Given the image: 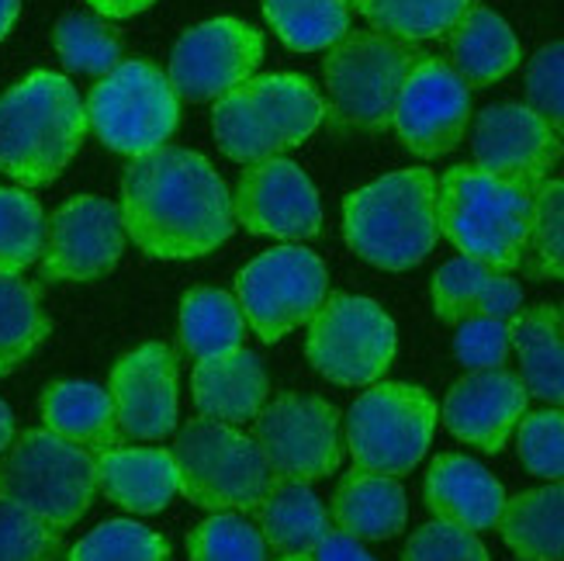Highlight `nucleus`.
<instances>
[{"mask_svg":"<svg viewBox=\"0 0 564 561\" xmlns=\"http://www.w3.org/2000/svg\"><path fill=\"white\" fill-rule=\"evenodd\" d=\"M18 14H21V0H0V42H4L8 32L14 29Z\"/></svg>","mask_w":564,"mask_h":561,"instance_id":"nucleus-48","label":"nucleus"},{"mask_svg":"<svg viewBox=\"0 0 564 561\" xmlns=\"http://www.w3.org/2000/svg\"><path fill=\"white\" fill-rule=\"evenodd\" d=\"M108 392L126 441L156 444L177 430V354L166 344H142L111 368Z\"/></svg>","mask_w":564,"mask_h":561,"instance_id":"nucleus-18","label":"nucleus"},{"mask_svg":"<svg viewBox=\"0 0 564 561\" xmlns=\"http://www.w3.org/2000/svg\"><path fill=\"white\" fill-rule=\"evenodd\" d=\"M191 561H267V544L257 524L239 514H212L191 530Z\"/></svg>","mask_w":564,"mask_h":561,"instance_id":"nucleus-38","label":"nucleus"},{"mask_svg":"<svg viewBox=\"0 0 564 561\" xmlns=\"http://www.w3.org/2000/svg\"><path fill=\"white\" fill-rule=\"evenodd\" d=\"M423 499L430 514L464 530H492L506 506L502 482L464 454H440L423 482Z\"/></svg>","mask_w":564,"mask_h":561,"instance_id":"nucleus-21","label":"nucleus"},{"mask_svg":"<svg viewBox=\"0 0 564 561\" xmlns=\"http://www.w3.org/2000/svg\"><path fill=\"white\" fill-rule=\"evenodd\" d=\"M267 548L278 554H312L329 538V509L312 493L308 482L274 478L271 489L250 509Z\"/></svg>","mask_w":564,"mask_h":561,"instance_id":"nucleus-28","label":"nucleus"},{"mask_svg":"<svg viewBox=\"0 0 564 561\" xmlns=\"http://www.w3.org/2000/svg\"><path fill=\"white\" fill-rule=\"evenodd\" d=\"M339 409L318 396H278L253 420V441L271 468V478L318 482L339 468Z\"/></svg>","mask_w":564,"mask_h":561,"instance_id":"nucleus-13","label":"nucleus"},{"mask_svg":"<svg viewBox=\"0 0 564 561\" xmlns=\"http://www.w3.org/2000/svg\"><path fill=\"white\" fill-rule=\"evenodd\" d=\"M391 126L409 153L423 160L447 157L464 142V132L471 126V87L457 77L447 60L423 56L405 73Z\"/></svg>","mask_w":564,"mask_h":561,"instance_id":"nucleus-16","label":"nucleus"},{"mask_svg":"<svg viewBox=\"0 0 564 561\" xmlns=\"http://www.w3.org/2000/svg\"><path fill=\"white\" fill-rule=\"evenodd\" d=\"M527 388L506 368L468 371L444 399V427L460 444L499 454L527 417Z\"/></svg>","mask_w":564,"mask_h":561,"instance_id":"nucleus-20","label":"nucleus"},{"mask_svg":"<svg viewBox=\"0 0 564 561\" xmlns=\"http://www.w3.org/2000/svg\"><path fill=\"white\" fill-rule=\"evenodd\" d=\"M278 561H312V554H281Z\"/></svg>","mask_w":564,"mask_h":561,"instance_id":"nucleus-49","label":"nucleus"},{"mask_svg":"<svg viewBox=\"0 0 564 561\" xmlns=\"http://www.w3.org/2000/svg\"><path fill=\"white\" fill-rule=\"evenodd\" d=\"M84 136V101L59 73L39 69L0 94V174L21 187L53 184L77 157Z\"/></svg>","mask_w":564,"mask_h":561,"instance_id":"nucleus-3","label":"nucleus"},{"mask_svg":"<svg viewBox=\"0 0 564 561\" xmlns=\"http://www.w3.org/2000/svg\"><path fill=\"white\" fill-rule=\"evenodd\" d=\"M97 493V461L90 451L53 430H24L0 454V496L21 503L48 527L69 530Z\"/></svg>","mask_w":564,"mask_h":561,"instance_id":"nucleus-8","label":"nucleus"},{"mask_svg":"<svg viewBox=\"0 0 564 561\" xmlns=\"http://www.w3.org/2000/svg\"><path fill=\"white\" fill-rule=\"evenodd\" d=\"M45 336L48 315L39 302V291L29 281L0 274V378L29 360Z\"/></svg>","mask_w":564,"mask_h":561,"instance_id":"nucleus-33","label":"nucleus"},{"mask_svg":"<svg viewBox=\"0 0 564 561\" xmlns=\"http://www.w3.org/2000/svg\"><path fill=\"white\" fill-rule=\"evenodd\" d=\"M97 461V489L129 514H160L181 493L170 447H108Z\"/></svg>","mask_w":564,"mask_h":561,"instance_id":"nucleus-24","label":"nucleus"},{"mask_svg":"<svg viewBox=\"0 0 564 561\" xmlns=\"http://www.w3.org/2000/svg\"><path fill=\"white\" fill-rule=\"evenodd\" d=\"M329 274L318 253L305 247H274L253 257L236 278V302L263 344L312 323L326 302Z\"/></svg>","mask_w":564,"mask_h":561,"instance_id":"nucleus-12","label":"nucleus"},{"mask_svg":"<svg viewBox=\"0 0 564 561\" xmlns=\"http://www.w3.org/2000/svg\"><path fill=\"white\" fill-rule=\"evenodd\" d=\"M170 454L184 499L212 514H250L274 482L253 436L208 417L187 420Z\"/></svg>","mask_w":564,"mask_h":561,"instance_id":"nucleus-7","label":"nucleus"},{"mask_svg":"<svg viewBox=\"0 0 564 561\" xmlns=\"http://www.w3.org/2000/svg\"><path fill=\"white\" fill-rule=\"evenodd\" d=\"M402 561H488V548L475 530L433 520L405 541Z\"/></svg>","mask_w":564,"mask_h":561,"instance_id":"nucleus-43","label":"nucleus"},{"mask_svg":"<svg viewBox=\"0 0 564 561\" xmlns=\"http://www.w3.org/2000/svg\"><path fill=\"white\" fill-rule=\"evenodd\" d=\"M66 561H170V544L163 533L142 524L108 520L73 544Z\"/></svg>","mask_w":564,"mask_h":561,"instance_id":"nucleus-37","label":"nucleus"},{"mask_svg":"<svg viewBox=\"0 0 564 561\" xmlns=\"http://www.w3.org/2000/svg\"><path fill=\"white\" fill-rule=\"evenodd\" d=\"M496 527L520 561H564V482L506 499Z\"/></svg>","mask_w":564,"mask_h":561,"instance_id":"nucleus-30","label":"nucleus"},{"mask_svg":"<svg viewBox=\"0 0 564 561\" xmlns=\"http://www.w3.org/2000/svg\"><path fill=\"white\" fill-rule=\"evenodd\" d=\"M247 315L229 291L191 288L181 302V347L194 360L223 357L242 347Z\"/></svg>","mask_w":564,"mask_h":561,"instance_id":"nucleus-31","label":"nucleus"},{"mask_svg":"<svg viewBox=\"0 0 564 561\" xmlns=\"http://www.w3.org/2000/svg\"><path fill=\"white\" fill-rule=\"evenodd\" d=\"M326 118L318 90L294 73L250 77L218 97L212 108V132L218 150L236 163L274 160L302 145Z\"/></svg>","mask_w":564,"mask_h":561,"instance_id":"nucleus-5","label":"nucleus"},{"mask_svg":"<svg viewBox=\"0 0 564 561\" xmlns=\"http://www.w3.org/2000/svg\"><path fill=\"white\" fill-rule=\"evenodd\" d=\"M354 4H357V0H354Z\"/></svg>","mask_w":564,"mask_h":561,"instance_id":"nucleus-51","label":"nucleus"},{"mask_svg":"<svg viewBox=\"0 0 564 561\" xmlns=\"http://www.w3.org/2000/svg\"><path fill=\"white\" fill-rule=\"evenodd\" d=\"M87 129L121 157H145L166 145L181 121V97L166 73L145 60H121L87 94Z\"/></svg>","mask_w":564,"mask_h":561,"instance_id":"nucleus-10","label":"nucleus"},{"mask_svg":"<svg viewBox=\"0 0 564 561\" xmlns=\"http://www.w3.org/2000/svg\"><path fill=\"white\" fill-rule=\"evenodd\" d=\"M121 223L145 257L194 260L232 236V191L202 153L160 145L121 174Z\"/></svg>","mask_w":564,"mask_h":561,"instance_id":"nucleus-1","label":"nucleus"},{"mask_svg":"<svg viewBox=\"0 0 564 561\" xmlns=\"http://www.w3.org/2000/svg\"><path fill=\"white\" fill-rule=\"evenodd\" d=\"M121 250H126L121 208L97 194H77L48 215L39 274L53 284L97 281L115 271Z\"/></svg>","mask_w":564,"mask_h":561,"instance_id":"nucleus-15","label":"nucleus"},{"mask_svg":"<svg viewBox=\"0 0 564 561\" xmlns=\"http://www.w3.org/2000/svg\"><path fill=\"white\" fill-rule=\"evenodd\" d=\"M517 454L530 475L564 482V409L527 412L517 427Z\"/></svg>","mask_w":564,"mask_h":561,"instance_id":"nucleus-41","label":"nucleus"},{"mask_svg":"<svg viewBox=\"0 0 564 561\" xmlns=\"http://www.w3.org/2000/svg\"><path fill=\"white\" fill-rule=\"evenodd\" d=\"M471 0H357V11L375 32L399 42H423L447 35Z\"/></svg>","mask_w":564,"mask_h":561,"instance_id":"nucleus-34","label":"nucleus"},{"mask_svg":"<svg viewBox=\"0 0 564 561\" xmlns=\"http://www.w3.org/2000/svg\"><path fill=\"white\" fill-rule=\"evenodd\" d=\"M523 309V288L509 274H499L468 257L447 260L433 274V312L440 323L468 320H512Z\"/></svg>","mask_w":564,"mask_h":561,"instance_id":"nucleus-22","label":"nucleus"},{"mask_svg":"<svg viewBox=\"0 0 564 561\" xmlns=\"http://www.w3.org/2000/svg\"><path fill=\"white\" fill-rule=\"evenodd\" d=\"M312 561H378L364 551L360 541H354L350 533L343 530H329V538L312 551Z\"/></svg>","mask_w":564,"mask_h":561,"instance_id":"nucleus-45","label":"nucleus"},{"mask_svg":"<svg viewBox=\"0 0 564 561\" xmlns=\"http://www.w3.org/2000/svg\"><path fill=\"white\" fill-rule=\"evenodd\" d=\"M59 530L48 527L32 509L0 496V561H59Z\"/></svg>","mask_w":564,"mask_h":561,"instance_id":"nucleus-40","label":"nucleus"},{"mask_svg":"<svg viewBox=\"0 0 564 561\" xmlns=\"http://www.w3.org/2000/svg\"><path fill=\"white\" fill-rule=\"evenodd\" d=\"M263 60V35L239 18H212L184 32L170 53L166 80L187 105L226 97L253 77Z\"/></svg>","mask_w":564,"mask_h":561,"instance_id":"nucleus-14","label":"nucleus"},{"mask_svg":"<svg viewBox=\"0 0 564 561\" xmlns=\"http://www.w3.org/2000/svg\"><path fill=\"white\" fill-rule=\"evenodd\" d=\"M45 215L21 187H0V274L18 278L42 257Z\"/></svg>","mask_w":564,"mask_h":561,"instance_id":"nucleus-35","label":"nucleus"},{"mask_svg":"<svg viewBox=\"0 0 564 561\" xmlns=\"http://www.w3.org/2000/svg\"><path fill=\"white\" fill-rule=\"evenodd\" d=\"M520 56L517 32L509 29L506 18L481 4H468V11L447 32V63L471 90L509 77L520 66Z\"/></svg>","mask_w":564,"mask_h":561,"instance_id":"nucleus-25","label":"nucleus"},{"mask_svg":"<svg viewBox=\"0 0 564 561\" xmlns=\"http://www.w3.org/2000/svg\"><path fill=\"white\" fill-rule=\"evenodd\" d=\"M530 271L564 281V181H541L530 229Z\"/></svg>","mask_w":564,"mask_h":561,"instance_id":"nucleus-39","label":"nucleus"},{"mask_svg":"<svg viewBox=\"0 0 564 561\" xmlns=\"http://www.w3.org/2000/svg\"><path fill=\"white\" fill-rule=\"evenodd\" d=\"M87 4L105 18H132V14L150 11L156 0H87Z\"/></svg>","mask_w":564,"mask_h":561,"instance_id":"nucleus-46","label":"nucleus"},{"mask_svg":"<svg viewBox=\"0 0 564 561\" xmlns=\"http://www.w3.org/2000/svg\"><path fill=\"white\" fill-rule=\"evenodd\" d=\"M471 153L488 174L541 184L561 160V139L530 105H492L475 118Z\"/></svg>","mask_w":564,"mask_h":561,"instance_id":"nucleus-19","label":"nucleus"},{"mask_svg":"<svg viewBox=\"0 0 564 561\" xmlns=\"http://www.w3.org/2000/svg\"><path fill=\"white\" fill-rule=\"evenodd\" d=\"M11 441H14V412L4 399H0V454L11 447Z\"/></svg>","mask_w":564,"mask_h":561,"instance_id":"nucleus-47","label":"nucleus"},{"mask_svg":"<svg viewBox=\"0 0 564 561\" xmlns=\"http://www.w3.org/2000/svg\"><path fill=\"white\" fill-rule=\"evenodd\" d=\"M423 60L412 42L375 29L347 32L323 60L326 121L336 132H381L391 126L405 73Z\"/></svg>","mask_w":564,"mask_h":561,"instance_id":"nucleus-6","label":"nucleus"},{"mask_svg":"<svg viewBox=\"0 0 564 561\" xmlns=\"http://www.w3.org/2000/svg\"><path fill=\"white\" fill-rule=\"evenodd\" d=\"M53 45L66 69L84 73V77H105L121 63L118 35L87 14H63L53 29Z\"/></svg>","mask_w":564,"mask_h":561,"instance_id":"nucleus-36","label":"nucleus"},{"mask_svg":"<svg viewBox=\"0 0 564 561\" xmlns=\"http://www.w3.org/2000/svg\"><path fill=\"white\" fill-rule=\"evenodd\" d=\"M232 218L253 236L312 239L323 229V205L308 174L284 157L250 163L232 191Z\"/></svg>","mask_w":564,"mask_h":561,"instance_id":"nucleus-17","label":"nucleus"},{"mask_svg":"<svg viewBox=\"0 0 564 561\" xmlns=\"http://www.w3.org/2000/svg\"><path fill=\"white\" fill-rule=\"evenodd\" d=\"M354 0H263V18L294 53H318L350 32Z\"/></svg>","mask_w":564,"mask_h":561,"instance_id":"nucleus-32","label":"nucleus"},{"mask_svg":"<svg viewBox=\"0 0 564 561\" xmlns=\"http://www.w3.org/2000/svg\"><path fill=\"white\" fill-rule=\"evenodd\" d=\"M267 392H271V381H267L263 364L247 347L194 364L191 396L208 420L229 427L253 423L267 406Z\"/></svg>","mask_w":564,"mask_h":561,"instance_id":"nucleus-23","label":"nucleus"},{"mask_svg":"<svg viewBox=\"0 0 564 561\" xmlns=\"http://www.w3.org/2000/svg\"><path fill=\"white\" fill-rule=\"evenodd\" d=\"M39 412L45 430H53L63 441L77 444L84 451H108L118 447L126 436L115 420L111 392L94 381H53L45 385L39 399Z\"/></svg>","mask_w":564,"mask_h":561,"instance_id":"nucleus-27","label":"nucleus"},{"mask_svg":"<svg viewBox=\"0 0 564 561\" xmlns=\"http://www.w3.org/2000/svg\"><path fill=\"white\" fill-rule=\"evenodd\" d=\"M333 520L354 541H388L405 530L409 503L399 478L354 468L333 493Z\"/></svg>","mask_w":564,"mask_h":561,"instance_id":"nucleus-26","label":"nucleus"},{"mask_svg":"<svg viewBox=\"0 0 564 561\" xmlns=\"http://www.w3.org/2000/svg\"><path fill=\"white\" fill-rule=\"evenodd\" d=\"M512 350L509 323L506 320H468L457 323L454 333V354L468 371H488L502 368Z\"/></svg>","mask_w":564,"mask_h":561,"instance_id":"nucleus-44","label":"nucleus"},{"mask_svg":"<svg viewBox=\"0 0 564 561\" xmlns=\"http://www.w3.org/2000/svg\"><path fill=\"white\" fill-rule=\"evenodd\" d=\"M440 409L420 385L375 381L343 417L354 465L378 475H409L426 457Z\"/></svg>","mask_w":564,"mask_h":561,"instance_id":"nucleus-9","label":"nucleus"},{"mask_svg":"<svg viewBox=\"0 0 564 561\" xmlns=\"http://www.w3.org/2000/svg\"><path fill=\"white\" fill-rule=\"evenodd\" d=\"M561 323H564V305H561Z\"/></svg>","mask_w":564,"mask_h":561,"instance_id":"nucleus-50","label":"nucleus"},{"mask_svg":"<svg viewBox=\"0 0 564 561\" xmlns=\"http://www.w3.org/2000/svg\"><path fill=\"white\" fill-rule=\"evenodd\" d=\"M536 187L527 181L496 177L475 163H457L436 177V223L460 257L492 271H517L527 257L533 229Z\"/></svg>","mask_w":564,"mask_h":561,"instance_id":"nucleus-2","label":"nucleus"},{"mask_svg":"<svg viewBox=\"0 0 564 561\" xmlns=\"http://www.w3.org/2000/svg\"><path fill=\"white\" fill-rule=\"evenodd\" d=\"M343 236L360 260L381 271H409L423 263L440 239L436 174L426 166H405L347 194Z\"/></svg>","mask_w":564,"mask_h":561,"instance_id":"nucleus-4","label":"nucleus"},{"mask_svg":"<svg viewBox=\"0 0 564 561\" xmlns=\"http://www.w3.org/2000/svg\"><path fill=\"white\" fill-rule=\"evenodd\" d=\"M399 350V330L391 315L360 295H326L312 315L305 357L333 385L367 388L381 381Z\"/></svg>","mask_w":564,"mask_h":561,"instance_id":"nucleus-11","label":"nucleus"},{"mask_svg":"<svg viewBox=\"0 0 564 561\" xmlns=\"http://www.w3.org/2000/svg\"><path fill=\"white\" fill-rule=\"evenodd\" d=\"M509 339L520 357V381L527 396L564 409V323L561 309L541 302L509 320Z\"/></svg>","mask_w":564,"mask_h":561,"instance_id":"nucleus-29","label":"nucleus"},{"mask_svg":"<svg viewBox=\"0 0 564 561\" xmlns=\"http://www.w3.org/2000/svg\"><path fill=\"white\" fill-rule=\"evenodd\" d=\"M527 105L564 139V42L536 48L527 66Z\"/></svg>","mask_w":564,"mask_h":561,"instance_id":"nucleus-42","label":"nucleus"}]
</instances>
